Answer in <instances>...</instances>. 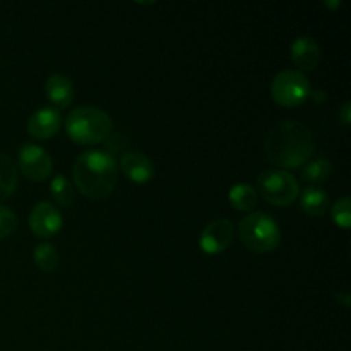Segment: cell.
Masks as SVG:
<instances>
[{
	"mask_svg": "<svg viewBox=\"0 0 351 351\" xmlns=\"http://www.w3.org/2000/svg\"><path fill=\"white\" fill-rule=\"evenodd\" d=\"M315 144L311 129L297 120L276 122L264 137L267 160L280 170H295L311 161Z\"/></svg>",
	"mask_w": 351,
	"mask_h": 351,
	"instance_id": "1",
	"label": "cell"
},
{
	"mask_svg": "<svg viewBox=\"0 0 351 351\" xmlns=\"http://www.w3.org/2000/svg\"><path fill=\"white\" fill-rule=\"evenodd\" d=\"M50 191L55 201H57L58 206H62V208H69V206L74 202L75 189L74 185L71 184V180L65 178L64 175H57V177L51 178Z\"/></svg>",
	"mask_w": 351,
	"mask_h": 351,
	"instance_id": "19",
	"label": "cell"
},
{
	"mask_svg": "<svg viewBox=\"0 0 351 351\" xmlns=\"http://www.w3.org/2000/svg\"><path fill=\"white\" fill-rule=\"evenodd\" d=\"M120 170L136 184H146L154 177V165L144 153L130 149L120 156Z\"/></svg>",
	"mask_w": 351,
	"mask_h": 351,
	"instance_id": "11",
	"label": "cell"
},
{
	"mask_svg": "<svg viewBox=\"0 0 351 351\" xmlns=\"http://www.w3.org/2000/svg\"><path fill=\"white\" fill-rule=\"evenodd\" d=\"M239 235L243 245L252 252H273L281 240V232L273 216L256 211L239 223Z\"/></svg>",
	"mask_w": 351,
	"mask_h": 351,
	"instance_id": "4",
	"label": "cell"
},
{
	"mask_svg": "<svg viewBox=\"0 0 351 351\" xmlns=\"http://www.w3.org/2000/svg\"><path fill=\"white\" fill-rule=\"evenodd\" d=\"M117 161L103 149L84 151L75 160L72 178L77 191L88 199L108 197L117 185Z\"/></svg>",
	"mask_w": 351,
	"mask_h": 351,
	"instance_id": "2",
	"label": "cell"
},
{
	"mask_svg": "<svg viewBox=\"0 0 351 351\" xmlns=\"http://www.w3.org/2000/svg\"><path fill=\"white\" fill-rule=\"evenodd\" d=\"M17 165L26 178L33 182L47 180L53 170V160L50 154L36 144H23L17 154Z\"/></svg>",
	"mask_w": 351,
	"mask_h": 351,
	"instance_id": "7",
	"label": "cell"
},
{
	"mask_svg": "<svg viewBox=\"0 0 351 351\" xmlns=\"http://www.w3.org/2000/svg\"><path fill=\"white\" fill-rule=\"evenodd\" d=\"M33 261L45 273H53L60 266V254L51 243H40L33 252Z\"/></svg>",
	"mask_w": 351,
	"mask_h": 351,
	"instance_id": "17",
	"label": "cell"
},
{
	"mask_svg": "<svg viewBox=\"0 0 351 351\" xmlns=\"http://www.w3.org/2000/svg\"><path fill=\"white\" fill-rule=\"evenodd\" d=\"M332 175V163L326 158L321 160L308 161L307 165H304V170H302V177L304 180L311 182V184H324L329 180V177Z\"/></svg>",
	"mask_w": 351,
	"mask_h": 351,
	"instance_id": "18",
	"label": "cell"
},
{
	"mask_svg": "<svg viewBox=\"0 0 351 351\" xmlns=\"http://www.w3.org/2000/svg\"><path fill=\"white\" fill-rule=\"evenodd\" d=\"M17 187V167L7 154L0 153V202L9 199Z\"/></svg>",
	"mask_w": 351,
	"mask_h": 351,
	"instance_id": "15",
	"label": "cell"
},
{
	"mask_svg": "<svg viewBox=\"0 0 351 351\" xmlns=\"http://www.w3.org/2000/svg\"><path fill=\"white\" fill-rule=\"evenodd\" d=\"M291 60L302 71H314L321 62V47L311 36H300L291 43ZM300 71V72H302Z\"/></svg>",
	"mask_w": 351,
	"mask_h": 351,
	"instance_id": "12",
	"label": "cell"
},
{
	"mask_svg": "<svg viewBox=\"0 0 351 351\" xmlns=\"http://www.w3.org/2000/svg\"><path fill=\"white\" fill-rule=\"evenodd\" d=\"M228 201L237 211H252L257 206V191L249 184H237L230 189Z\"/></svg>",
	"mask_w": 351,
	"mask_h": 351,
	"instance_id": "16",
	"label": "cell"
},
{
	"mask_svg": "<svg viewBox=\"0 0 351 351\" xmlns=\"http://www.w3.org/2000/svg\"><path fill=\"white\" fill-rule=\"evenodd\" d=\"M233 233H235V228L230 219H215L202 230L199 237V247L206 254H219L232 245Z\"/></svg>",
	"mask_w": 351,
	"mask_h": 351,
	"instance_id": "9",
	"label": "cell"
},
{
	"mask_svg": "<svg viewBox=\"0 0 351 351\" xmlns=\"http://www.w3.org/2000/svg\"><path fill=\"white\" fill-rule=\"evenodd\" d=\"M45 93H47V98L55 105V108H67L74 101L75 88L71 77L64 74H53L47 79Z\"/></svg>",
	"mask_w": 351,
	"mask_h": 351,
	"instance_id": "13",
	"label": "cell"
},
{
	"mask_svg": "<svg viewBox=\"0 0 351 351\" xmlns=\"http://www.w3.org/2000/svg\"><path fill=\"white\" fill-rule=\"evenodd\" d=\"M300 204L307 215L319 218V216H324L329 209V195L319 187H307L302 192Z\"/></svg>",
	"mask_w": 351,
	"mask_h": 351,
	"instance_id": "14",
	"label": "cell"
},
{
	"mask_svg": "<svg viewBox=\"0 0 351 351\" xmlns=\"http://www.w3.org/2000/svg\"><path fill=\"white\" fill-rule=\"evenodd\" d=\"M17 228V218L9 208L0 206V239H7Z\"/></svg>",
	"mask_w": 351,
	"mask_h": 351,
	"instance_id": "21",
	"label": "cell"
},
{
	"mask_svg": "<svg viewBox=\"0 0 351 351\" xmlns=\"http://www.w3.org/2000/svg\"><path fill=\"white\" fill-rule=\"evenodd\" d=\"M64 225V218L57 206L48 201H41L34 204L29 215V226L33 233L40 239H50L57 235Z\"/></svg>",
	"mask_w": 351,
	"mask_h": 351,
	"instance_id": "8",
	"label": "cell"
},
{
	"mask_svg": "<svg viewBox=\"0 0 351 351\" xmlns=\"http://www.w3.org/2000/svg\"><path fill=\"white\" fill-rule=\"evenodd\" d=\"M311 96L312 99H315V101L317 103H321V101H326V93L324 91H311Z\"/></svg>",
	"mask_w": 351,
	"mask_h": 351,
	"instance_id": "24",
	"label": "cell"
},
{
	"mask_svg": "<svg viewBox=\"0 0 351 351\" xmlns=\"http://www.w3.org/2000/svg\"><path fill=\"white\" fill-rule=\"evenodd\" d=\"M332 221L341 228H350L351 225V199L341 197L332 204L331 208Z\"/></svg>",
	"mask_w": 351,
	"mask_h": 351,
	"instance_id": "20",
	"label": "cell"
},
{
	"mask_svg": "<svg viewBox=\"0 0 351 351\" xmlns=\"http://www.w3.org/2000/svg\"><path fill=\"white\" fill-rule=\"evenodd\" d=\"M324 5H328V7H339V5H341V2H339V0H338V2H324Z\"/></svg>",
	"mask_w": 351,
	"mask_h": 351,
	"instance_id": "25",
	"label": "cell"
},
{
	"mask_svg": "<svg viewBox=\"0 0 351 351\" xmlns=\"http://www.w3.org/2000/svg\"><path fill=\"white\" fill-rule=\"evenodd\" d=\"M65 129L74 143L82 146L103 143L112 134L113 122L105 110L93 105L77 106L65 119Z\"/></svg>",
	"mask_w": 351,
	"mask_h": 351,
	"instance_id": "3",
	"label": "cell"
},
{
	"mask_svg": "<svg viewBox=\"0 0 351 351\" xmlns=\"http://www.w3.org/2000/svg\"><path fill=\"white\" fill-rule=\"evenodd\" d=\"M257 192L269 204L290 206L300 194V187L290 171L271 168L257 177Z\"/></svg>",
	"mask_w": 351,
	"mask_h": 351,
	"instance_id": "5",
	"label": "cell"
},
{
	"mask_svg": "<svg viewBox=\"0 0 351 351\" xmlns=\"http://www.w3.org/2000/svg\"><path fill=\"white\" fill-rule=\"evenodd\" d=\"M311 81L297 69H285L271 82V96L281 106H298L311 95Z\"/></svg>",
	"mask_w": 351,
	"mask_h": 351,
	"instance_id": "6",
	"label": "cell"
},
{
	"mask_svg": "<svg viewBox=\"0 0 351 351\" xmlns=\"http://www.w3.org/2000/svg\"><path fill=\"white\" fill-rule=\"evenodd\" d=\"M339 120H341L343 125H350L351 122V103L346 101L345 105L339 110Z\"/></svg>",
	"mask_w": 351,
	"mask_h": 351,
	"instance_id": "22",
	"label": "cell"
},
{
	"mask_svg": "<svg viewBox=\"0 0 351 351\" xmlns=\"http://www.w3.org/2000/svg\"><path fill=\"white\" fill-rule=\"evenodd\" d=\"M62 113L55 106H43L31 115L27 122V132L34 139H50L60 130Z\"/></svg>",
	"mask_w": 351,
	"mask_h": 351,
	"instance_id": "10",
	"label": "cell"
},
{
	"mask_svg": "<svg viewBox=\"0 0 351 351\" xmlns=\"http://www.w3.org/2000/svg\"><path fill=\"white\" fill-rule=\"evenodd\" d=\"M335 298L336 300H339V304H343L345 307H350V295L348 293H341V291H338V293H335Z\"/></svg>",
	"mask_w": 351,
	"mask_h": 351,
	"instance_id": "23",
	"label": "cell"
}]
</instances>
